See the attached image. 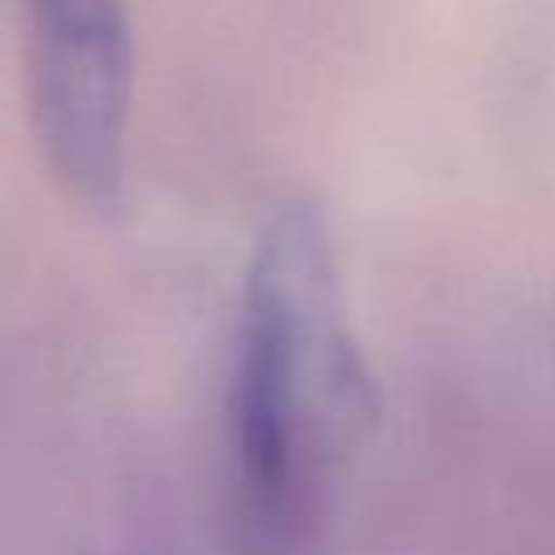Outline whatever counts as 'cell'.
I'll list each match as a JSON object with an SVG mask.
<instances>
[{
	"label": "cell",
	"instance_id": "1",
	"mask_svg": "<svg viewBox=\"0 0 555 555\" xmlns=\"http://www.w3.org/2000/svg\"><path fill=\"white\" fill-rule=\"evenodd\" d=\"M360 395L330 230L308 199L256 234L225 382V477L238 555H295L338 416Z\"/></svg>",
	"mask_w": 555,
	"mask_h": 555
},
{
	"label": "cell",
	"instance_id": "2",
	"mask_svg": "<svg viewBox=\"0 0 555 555\" xmlns=\"http://www.w3.org/2000/svg\"><path fill=\"white\" fill-rule=\"evenodd\" d=\"M26 108L52 182L87 208L126 186L134 22L126 0H17Z\"/></svg>",
	"mask_w": 555,
	"mask_h": 555
}]
</instances>
